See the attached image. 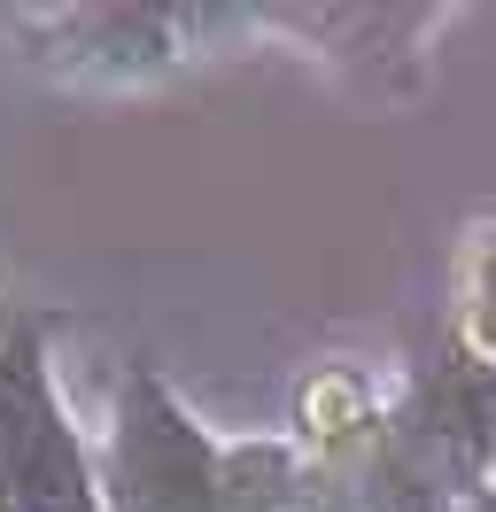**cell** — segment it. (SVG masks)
<instances>
[{
    "mask_svg": "<svg viewBox=\"0 0 496 512\" xmlns=\"http://www.w3.org/2000/svg\"><path fill=\"white\" fill-rule=\"evenodd\" d=\"M458 319H465V350L481 357V373H496V225L465 233V272H458Z\"/></svg>",
    "mask_w": 496,
    "mask_h": 512,
    "instance_id": "6da1fadb",
    "label": "cell"
}]
</instances>
